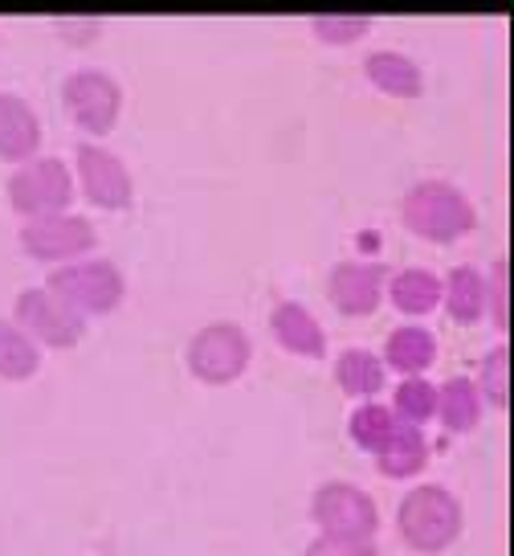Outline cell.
Here are the masks:
<instances>
[{
	"label": "cell",
	"mask_w": 514,
	"mask_h": 556,
	"mask_svg": "<svg viewBox=\"0 0 514 556\" xmlns=\"http://www.w3.org/2000/svg\"><path fill=\"white\" fill-rule=\"evenodd\" d=\"M388 409L396 414V421H409V426L425 430L433 414H437V384L428 381V377H400Z\"/></svg>",
	"instance_id": "24"
},
{
	"label": "cell",
	"mask_w": 514,
	"mask_h": 556,
	"mask_svg": "<svg viewBox=\"0 0 514 556\" xmlns=\"http://www.w3.org/2000/svg\"><path fill=\"white\" fill-rule=\"evenodd\" d=\"M184 365H189L192 381L208 384V389H224L249 372L254 340L233 319H213L201 331H192L189 348H184Z\"/></svg>",
	"instance_id": "3"
},
{
	"label": "cell",
	"mask_w": 514,
	"mask_h": 556,
	"mask_svg": "<svg viewBox=\"0 0 514 556\" xmlns=\"http://www.w3.org/2000/svg\"><path fill=\"white\" fill-rule=\"evenodd\" d=\"M310 520L326 536H376L380 504L351 479H326L310 495Z\"/></svg>",
	"instance_id": "10"
},
{
	"label": "cell",
	"mask_w": 514,
	"mask_h": 556,
	"mask_svg": "<svg viewBox=\"0 0 514 556\" xmlns=\"http://www.w3.org/2000/svg\"><path fill=\"white\" fill-rule=\"evenodd\" d=\"M384 287H388V266H380V262L347 258L326 275V299L347 319L376 315L380 303H384Z\"/></svg>",
	"instance_id": "11"
},
{
	"label": "cell",
	"mask_w": 514,
	"mask_h": 556,
	"mask_svg": "<svg viewBox=\"0 0 514 556\" xmlns=\"http://www.w3.org/2000/svg\"><path fill=\"white\" fill-rule=\"evenodd\" d=\"M335 384L351 401H376L388 384V368L380 361V352L351 344L335 356Z\"/></svg>",
	"instance_id": "18"
},
{
	"label": "cell",
	"mask_w": 514,
	"mask_h": 556,
	"mask_svg": "<svg viewBox=\"0 0 514 556\" xmlns=\"http://www.w3.org/2000/svg\"><path fill=\"white\" fill-rule=\"evenodd\" d=\"M465 532V507L458 491L446 483H416L396 504V536L404 548L421 556H437L453 548Z\"/></svg>",
	"instance_id": "2"
},
{
	"label": "cell",
	"mask_w": 514,
	"mask_h": 556,
	"mask_svg": "<svg viewBox=\"0 0 514 556\" xmlns=\"http://www.w3.org/2000/svg\"><path fill=\"white\" fill-rule=\"evenodd\" d=\"M437 356H441V344H437V336L425 324H400V328H393L388 340H384V352H380L384 368H393L400 377H428V368L437 365Z\"/></svg>",
	"instance_id": "14"
},
{
	"label": "cell",
	"mask_w": 514,
	"mask_h": 556,
	"mask_svg": "<svg viewBox=\"0 0 514 556\" xmlns=\"http://www.w3.org/2000/svg\"><path fill=\"white\" fill-rule=\"evenodd\" d=\"M384 299L393 303L400 315H409L412 324L425 319L441 307V275L428 270V266H404V270H393L388 275V287H384Z\"/></svg>",
	"instance_id": "15"
},
{
	"label": "cell",
	"mask_w": 514,
	"mask_h": 556,
	"mask_svg": "<svg viewBox=\"0 0 514 556\" xmlns=\"http://www.w3.org/2000/svg\"><path fill=\"white\" fill-rule=\"evenodd\" d=\"M303 556H380V544L376 536H326V532H319Z\"/></svg>",
	"instance_id": "27"
},
{
	"label": "cell",
	"mask_w": 514,
	"mask_h": 556,
	"mask_svg": "<svg viewBox=\"0 0 514 556\" xmlns=\"http://www.w3.org/2000/svg\"><path fill=\"white\" fill-rule=\"evenodd\" d=\"M41 115L29 99H21L17 90H0V160L4 164H25L41 156Z\"/></svg>",
	"instance_id": "13"
},
{
	"label": "cell",
	"mask_w": 514,
	"mask_h": 556,
	"mask_svg": "<svg viewBox=\"0 0 514 556\" xmlns=\"http://www.w3.org/2000/svg\"><path fill=\"white\" fill-rule=\"evenodd\" d=\"M506 254H498L494 266H490V275H486V315L494 319V328L506 336L511 328V291H506V275H511V266H506Z\"/></svg>",
	"instance_id": "26"
},
{
	"label": "cell",
	"mask_w": 514,
	"mask_h": 556,
	"mask_svg": "<svg viewBox=\"0 0 514 556\" xmlns=\"http://www.w3.org/2000/svg\"><path fill=\"white\" fill-rule=\"evenodd\" d=\"M481 393V405H490L494 414H506L511 409V344L498 340L486 356L478 361V377H474Z\"/></svg>",
	"instance_id": "23"
},
{
	"label": "cell",
	"mask_w": 514,
	"mask_h": 556,
	"mask_svg": "<svg viewBox=\"0 0 514 556\" xmlns=\"http://www.w3.org/2000/svg\"><path fill=\"white\" fill-rule=\"evenodd\" d=\"M4 197H9V208L17 213L21 222L66 213L69 201L78 197V189H74V168L62 156L25 160L4 180Z\"/></svg>",
	"instance_id": "5"
},
{
	"label": "cell",
	"mask_w": 514,
	"mask_h": 556,
	"mask_svg": "<svg viewBox=\"0 0 514 556\" xmlns=\"http://www.w3.org/2000/svg\"><path fill=\"white\" fill-rule=\"evenodd\" d=\"M307 29L323 46H356L372 34V17H363V13H314L307 21Z\"/></svg>",
	"instance_id": "25"
},
{
	"label": "cell",
	"mask_w": 514,
	"mask_h": 556,
	"mask_svg": "<svg viewBox=\"0 0 514 556\" xmlns=\"http://www.w3.org/2000/svg\"><path fill=\"white\" fill-rule=\"evenodd\" d=\"M270 336L282 352H291L298 361H323L326 356V328L298 299H278L274 312H270Z\"/></svg>",
	"instance_id": "12"
},
{
	"label": "cell",
	"mask_w": 514,
	"mask_h": 556,
	"mask_svg": "<svg viewBox=\"0 0 514 556\" xmlns=\"http://www.w3.org/2000/svg\"><path fill=\"white\" fill-rule=\"evenodd\" d=\"M363 74L388 99H421L425 94V70L416 66V58L400 50H372L363 58Z\"/></svg>",
	"instance_id": "16"
},
{
	"label": "cell",
	"mask_w": 514,
	"mask_h": 556,
	"mask_svg": "<svg viewBox=\"0 0 514 556\" xmlns=\"http://www.w3.org/2000/svg\"><path fill=\"white\" fill-rule=\"evenodd\" d=\"M428 467V438L421 426H409L400 421L396 426L393 442L376 454V470L393 483H404V479H416L421 470Z\"/></svg>",
	"instance_id": "20"
},
{
	"label": "cell",
	"mask_w": 514,
	"mask_h": 556,
	"mask_svg": "<svg viewBox=\"0 0 514 556\" xmlns=\"http://www.w3.org/2000/svg\"><path fill=\"white\" fill-rule=\"evenodd\" d=\"M396 426H400V421H396V414L388 409V401H356V409L347 417L351 442H356L363 454H372V458L393 442Z\"/></svg>",
	"instance_id": "21"
},
{
	"label": "cell",
	"mask_w": 514,
	"mask_h": 556,
	"mask_svg": "<svg viewBox=\"0 0 514 556\" xmlns=\"http://www.w3.org/2000/svg\"><path fill=\"white\" fill-rule=\"evenodd\" d=\"M13 324H17L29 340H34L41 352L50 348V352H69V348H78L86 340V324L82 315L69 307L66 299H57L41 282V287H25L13 303Z\"/></svg>",
	"instance_id": "8"
},
{
	"label": "cell",
	"mask_w": 514,
	"mask_h": 556,
	"mask_svg": "<svg viewBox=\"0 0 514 556\" xmlns=\"http://www.w3.org/2000/svg\"><path fill=\"white\" fill-rule=\"evenodd\" d=\"M21 250L34 262L46 266H66V262L90 258L94 245H99V229L82 213H50V217H34V222H21L17 229Z\"/></svg>",
	"instance_id": "9"
},
{
	"label": "cell",
	"mask_w": 514,
	"mask_h": 556,
	"mask_svg": "<svg viewBox=\"0 0 514 556\" xmlns=\"http://www.w3.org/2000/svg\"><path fill=\"white\" fill-rule=\"evenodd\" d=\"M57 299H66L82 319H99V315H115L127 299V275L119 270V262L111 258H78L66 266H53L46 278Z\"/></svg>",
	"instance_id": "4"
},
{
	"label": "cell",
	"mask_w": 514,
	"mask_h": 556,
	"mask_svg": "<svg viewBox=\"0 0 514 556\" xmlns=\"http://www.w3.org/2000/svg\"><path fill=\"white\" fill-rule=\"evenodd\" d=\"M37 372H41V348L13 319L0 315V381L21 384L34 381Z\"/></svg>",
	"instance_id": "22"
},
{
	"label": "cell",
	"mask_w": 514,
	"mask_h": 556,
	"mask_svg": "<svg viewBox=\"0 0 514 556\" xmlns=\"http://www.w3.org/2000/svg\"><path fill=\"white\" fill-rule=\"evenodd\" d=\"M400 226L409 229L416 242L453 245L478 229V208L462 185L441 180V176H425V180L409 185L400 197Z\"/></svg>",
	"instance_id": "1"
},
{
	"label": "cell",
	"mask_w": 514,
	"mask_h": 556,
	"mask_svg": "<svg viewBox=\"0 0 514 556\" xmlns=\"http://www.w3.org/2000/svg\"><path fill=\"white\" fill-rule=\"evenodd\" d=\"M74 189L86 205L103 208V213H123L136 201V176L127 168V160L94 139H82L74 148Z\"/></svg>",
	"instance_id": "7"
},
{
	"label": "cell",
	"mask_w": 514,
	"mask_h": 556,
	"mask_svg": "<svg viewBox=\"0 0 514 556\" xmlns=\"http://www.w3.org/2000/svg\"><path fill=\"white\" fill-rule=\"evenodd\" d=\"M441 307L453 324H481L486 319V275L470 262H458L446 278H441Z\"/></svg>",
	"instance_id": "17"
},
{
	"label": "cell",
	"mask_w": 514,
	"mask_h": 556,
	"mask_svg": "<svg viewBox=\"0 0 514 556\" xmlns=\"http://www.w3.org/2000/svg\"><path fill=\"white\" fill-rule=\"evenodd\" d=\"M62 106L78 131H86L94 143H103V136L115 131V123L123 115V83L111 70L99 66L69 70L66 83H62Z\"/></svg>",
	"instance_id": "6"
},
{
	"label": "cell",
	"mask_w": 514,
	"mask_h": 556,
	"mask_svg": "<svg viewBox=\"0 0 514 556\" xmlns=\"http://www.w3.org/2000/svg\"><path fill=\"white\" fill-rule=\"evenodd\" d=\"M53 29L62 34V41L90 46V41H99V34L106 29V21L103 17H53Z\"/></svg>",
	"instance_id": "28"
},
{
	"label": "cell",
	"mask_w": 514,
	"mask_h": 556,
	"mask_svg": "<svg viewBox=\"0 0 514 556\" xmlns=\"http://www.w3.org/2000/svg\"><path fill=\"white\" fill-rule=\"evenodd\" d=\"M481 414H486V405H481V393L474 377H449V381L437 384V421L446 426L449 434H474L481 426Z\"/></svg>",
	"instance_id": "19"
}]
</instances>
